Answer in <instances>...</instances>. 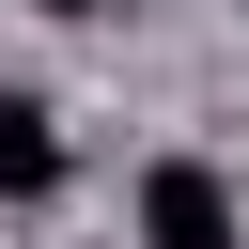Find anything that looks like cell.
<instances>
[{
  "instance_id": "obj_1",
  "label": "cell",
  "mask_w": 249,
  "mask_h": 249,
  "mask_svg": "<svg viewBox=\"0 0 249 249\" xmlns=\"http://www.w3.org/2000/svg\"><path fill=\"white\" fill-rule=\"evenodd\" d=\"M140 249H249V218H233V187L202 156H156L140 171Z\"/></svg>"
},
{
  "instance_id": "obj_2",
  "label": "cell",
  "mask_w": 249,
  "mask_h": 249,
  "mask_svg": "<svg viewBox=\"0 0 249 249\" xmlns=\"http://www.w3.org/2000/svg\"><path fill=\"white\" fill-rule=\"evenodd\" d=\"M47 187H62V124L31 93H0V202H47Z\"/></svg>"
},
{
  "instance_id": "obj_3",
  "label": "cell",
  "mask_w": 249,
  "mask_h": 249,
  "mask_svg": "<svg viewBox=\"0 0 249 249\" xmlns=\"http://www.w3.org/2000/svg\"><path fill=\"white\" fill-rule=\"evenodd\" d=\"M16 16H93V0H16Z\"/></svg>"
}]
</instances>
